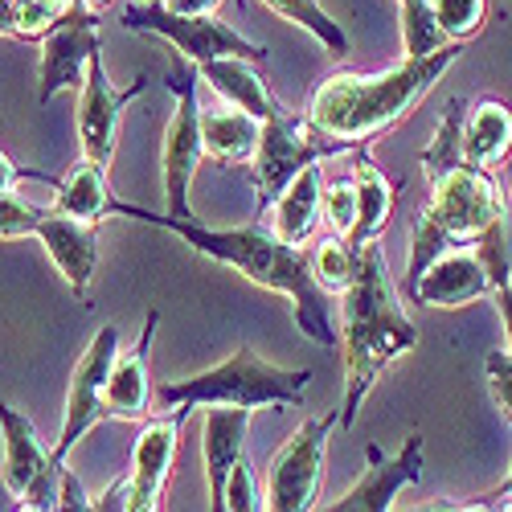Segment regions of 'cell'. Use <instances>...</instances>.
Masks as SVG:
<instances>
[{
    "label": "cell",
    "instance_id": "obj_1",
    "mask_svg": "<svg viewBox=\"0 0 512 512\" xmlns=\"http://www.w3.org/2000/svg\"><path fill=\"white\" fill-rule=\"evenodd\" d=\"M111 218H132V222H148L160 226L168 234L185 238L197 254L205 259L234 267L238 275H246L250 283H259L275 295H287L291 316L300 324V332L324 349L340 345V320L332 312V295L316 283L312 275V254L304 246L283 242L271 226H234V230H213L201 226L193 218H173V213H156L144 205H127L119 197H111Z\"/></svg>",
    "mask_w": 512,
    "mask_h": 512
},
{
    "label": "cell",
    "instance_id": "obj_2",
    "mask_svg": "<svg viewBox=\"0 0 512 512\" xmlns=\"http://www.w3.org/2000/svg\"><path fill=\"white\" fill-rule=\"evenodd\" d=\"M451 246H476L492 275V287L512 275V201L492 168L455 160L431 173V197L410 230V263L402 275V291H410L418 275Z\"/></svg>",
    "mask_w": 512,
    "mask_h": 512
},
{
    "label": "cell",
    "instance_id": "obj_3",
    "mask_svg": "<svg viewBox=\"0 0 512 512\" xmlns=\"http://www.w3.org/2000/svg\"><path fill=\"white\" fill-rule=\"evenodd\" d=\"M418 345V324L406 316L402 295L390 279L386 254L377 242L357 250L353 283L340 295V353H345V398H340L336 422H357L365 394L394 361H402Z\"/></svg>",
    "mask_w": 512,
    "mask_h": 512
},
{
    "label": "cell",
    "instance_id": "obj_4",
    "mask_svg": "<svg viewBox=\"0 0 512 512\" xmlns=\"http://www.w3.org/2000/svg\"><path fill=\"white\" fill-rule=\"evenodd\" d=\"M463 50H467V41H447L435 54L406 58L377 74L336 70L312 91L308 115L328 136L345 140L349 148L369 144L377 136H386L390 127H398L426 99V91L447 74V66L463 58Z\"/></svg>",
    "mask_w": 512,
    "mask_h": 512
},
{
    "label": "cell",
    "instance_id": "obj_5",
    "mask_svg": "<svg viewBox=\"0 0 512 512\" xmlns=\"http://www.w3.org/2000/svg\"><path fill=\"white\" fill-rule=\"evenodd\" d=\"M312 386L308 369H279L263 361L250 345H238L226 361L209 365L185 381H164L156 386L160 406H189V410H209V406H242V410H287L304 406V394Z\"/></svg>",
    "mask_w": 512,
    "mask_h": 512
},
{
    "label": "cell",
    "instance_id": "obj_6",
    "mask_svg": "<svg viewBox=\"0 0 512 512\" xmlns=\"http://www.w3.org/2000/svg\"><path fill=\"white\" fill-rule=\"evenodd\" d=\"M353 152L345 140L328 136L320 123H312V115H295V111H279L271 119H263V136L254 148V160L242 168V177L254 189V209H271V201L304 173L312 164H324L328 156Z\"/></svg>",
    "mask_w": 512,
    "mask_h": 512
},
{
    "label": "cell",
    "instance_id": "obj_7",
    "mask_svg": "<svg viewBox=\"0 0 512 512\" xmlns=\"http://www.w3.org/2000/svg\"><path fill=\"white\" fill-rule=\"evenodd\" d=\"M119 25L136 33H160L185 62L201 66L213 58H246V62H267V46L242 37L230 21L213 13H173L160 0H127L119 9Z\"/></svg>",
    "mask_w": 512,
    "mask_h": 512
},
{
    "label": "cell",
    "instance_id": "obj_8",
    "mask_svg": "<svg viewBox=\"0 0 512 512\" xmlns=\"http://www.w3.org/2000/svg\"><path fill=\"white\" fill-rule=\"evenodd\" d=\"M164 87L177 95V111L164 127V201L173 218H193L189 209V189L205 160V140H201V103H197V66H185L181 54L168 62Z\"/></svg>",
    "mask_w": 512,
    "mask_h": 512
},
{
    "label": "cell",
    "instance_id": "obj_9",
    "mask_svg": "<svg viewBox=\"0 0 512 512\" xmlns=\"http://www.w3.org/2000/svg\"><path fill=\"white\" fill-rule=\"evenodd\" d=\"M0 439H5V463H0V480L9 496L25 512H50L58 508V467L50 447H41L33 422L0 402Z\"/></svg>",
    "mask_w": 512,
    "mask_h": 512
},
{
    "label": "cell",
    "instance_id": "obj_10",
    "mask_svg": "<svg viewBox=\"0 0 512 512\" xmlns=\"http://www.w3.org/2000/svg\"><path fill=\"white\" fill-rule=\"evenodd\" d=\"M336 414L324 418H308L300 431H295L279 455L271 459L267 472V492H263V508L271 512H308L320 500V480H324V447L332 435Z\"/></svg>",
    "mask_w": 512,
    "mask_h": 512
},
{
    "label": "cell",
    "instance_id": "obj_11",
    "mask_svg": "<svg viewBox=\"0 0 512 512\" xmlns=\"http://www.w3.org/2000/svg\"><path fill=\"white\" fill-rule=\"evenodd\" d=\"M123 349V340H119V328L115 324H103L95 336H91V345L82 349L74 373H70V390H66V418H62V435L58 443L50 447L54 463H66L70 451L78 447V439L95 431L99 422H107L103 414V394H107V377H111V365Z\"/></svg>",
    "mask_w": 512,
    "mask_h": 512
},
{
    "label": "cell",
    "instance_id": "obj_12",
    "mask_svg": "<svg viewBox=\"0 0 512 512\" xmlns=\"http://www.w3.org/2000/svg\"><path fill=\"white\" fill-rule=\"evenodd\" d=\"M144 91H148V74H136L132 87L119 91L107 78L103 50L91 58L87 78H82V87H78V144H82V156L95 160V164H111L115 144H119L123 111L132 107Z\"/></svg>",
    "mask_w": 512,
    "mask_h": 512
},
{
    "label": "cell",
    "instance_id": "obj_13",
    "mask_svg": "<svg viewBox=\"0 0 512 512\" xmlns=\"http://www.w3.org/2000/svg\"><path fill=\"white\" fill-rule=\"evenodd\" d=\"M193 410L189 406H173L168 414L144 418V431L132 447V467H127V512H156L164 508V492H168V476H173V463L181 451V426Z\"/></svg>",
    "mask_w": 512,
    "mask_h": 512
},
{
    "label": "cell",
    "instance_id": "obj_14",
    "mask_svg": "<svg viewBox=\"0 0 512 512\" xmlns=\"http://www.w3.org/2000/svg\"><path fill=\"white\" fill-rule=\"evenodd\" d=\"M37 46H41V62H37V103L50 107L54 95L82 87L91 58L103 50V46H99V13L78 9V13L66 17L50 37H41Z\"/></svg>",
    "mask_w": 512,
    "mask_h": 512
},
{
    "label": "cell",
    "instance_id": "obj_15",
    "mask_svg": "<svg viewBox=\"0 0 512 512\" xmlns=\"http://www.w3.org/2000/svg\"><path fill=\"white\" fill-rule=\"evenodd\" d=\"M426 472V451H422V435H410L394 455H386L377 443H365V472L361 480L345 492V496H336L332 512H386L394 508L398 492L418 484Z\"/></svg>",
    "mask_w": 512,
    "mask_h": 512
},
{
    "label": "cell",
    "instance_id": "obj_16",
    "mask_svg": "<svg viewBox=\"0 0 512 512\" xmlns=\"http://www.w3.org/2000/svg\"><path fill=\"white\" fill-rule=\"evenodd\" d=\"M33 238L46 246L50 263L66 279L74 300L91 304V283L99 275V222H82V218H70V213H58L54 205H46Z\"/></svg>",
    "mask_w": 512,
    "mask_h": 512
},
{
    "label": "cell",
    "instance_id": "obj_17",
    "mask_svg": "<svg viewBox=\"0 0 512 512\" xmlns=\"http://www.w3.org/2000/svg\"><path fill=\"white\" fill-rule=\"evenodd\" d=\"M406 295L426 308H467L492 295V275L476 246H451L418 275V283Z\"/></svg>",
    "mask_w": 512,
    "mask_h": 512
},
{
    "label": "cell",
    "instance_id": "obj_18",
    "mask_svg": "<svg viewBox=\"0 0 512 512\" xmlns=\"http://www.w3.org/2000/svg\"><path fill=\"white\" fill-rule=\"evenodd\" d=\"M156 324H160V312L148 308L144 332L136 336V345L119 349V357L111 365V377H107V394H103V414L107 418H119V422H144V418H152L156 390H152V373H148V353H152Z\"/></svg>",
    "mask_w": 512,
    "mask_h": 512
},
{
    "label": "cell",
    "instance_id": "obj_19",
    "mask_svg": "<svg viewBox=\"0 0 512 512\" xmlns=\"http://www.w3.org/2000/svg\"><path fill=\"white\" fill-rule=\"evenodd\" d=\"M254 410L242 406H209L205 410V439H201V455H205V484H209V508L222 512L226 500V480L234 472V463L246 455V426H250Z\"/></svg>",
    "mask_w": 512,
    "mask_h": 512
},
{
    "label": "cell",
    "instance_id": "obj_20",
    "mask_svg": "<svg viewBox=\"0 0 512 512\" xmlns=\"http://www.w3.org/2000/svg\"><path fill=\"white\" fill-rule=\"evenodd\" d=\"M353 185H357V222H353V234L345 242L353 250H361L365 242H377L381 230H386L394 201H398V185L373 164L365 144L353 148Z\"/></svg>",
    "mask_w": 512,
    "mask_h": 512
},
{
    "label": "cell",
    "instance_id": "obj_21",
    "mask_svg": "<svg viewBox=\"0 0 512 512\" xmlns=\"http://www.w3.org/2000/svg\"><path fill=\"white\" fill-rule=\"evenodd\" d=\"M459 148H463L467 164H480V168H492L496 173V168L508 160V152H512V111L492 95L467 103Z\"/></svg>",
    "mask_w": 512,
    "mask_h": 512
},
{
    "label": "cell",
    "instance_id": "obj_22",
    "mask_svg": "<svg viewBox=\"0 0 512 512\" xmlns=\"http://www.w3.org/2000/svg\"><path fill=\"white\" fill-rule=\"evenodd\" d=\"M197 74H201L226 103L250 111L254 119H271V115L283 111V103H279L275 91L267 87V74L254 70V62H246V58H213V62H201Z\"/></svg>",
    "mask_w": 512,
    "mask_h": 512
},
{
    "label": "cell",
    "instance_id": "obj_23",
    "mask_svg": "<svg viewBox=\"0 0 512 512\" xmlns=\"http://www.w3.org/2000/svg\"><path fill=\"white\" fill-rule=\"evenodd\" d=\"M263 136V119H254L242 107H218L205 111L201 107V140H205V156H213L218 164L230 168H246L254 160V148H259Z\"/></svg>",
    "mask_w": 512,
    "mask_h": 512
},
{
    "label": "cell",
    "instance_id": "obj_24",
    "mask_svg": "<svg viewBox=\"0 0 512 512\" xmlns=\"http://www.w3.org/2000/svg\"><path fill=\"white\" fill-rule=\"evenodd\" d=\"M54 209L70 213L82 222H107L111 218V185H107V164H95L82 156V164H74L66 177H54Z\"/></svg>",
    "mask_w": 512,
    "mask_h": 512
},
{
    "label": "cell",
    "instance_id": "obj_25",
    "mask_svg": "<svg viewBox=\"0 0 512 512\" xmlns=\"http://www.w3.org/2000/svg\"><path fill=\"white\" fill-rule=\"evenodd\" d=\"M320 185H324L320 181V164H312V168H304V173L271 201L275 205L271 230L283 242L300 246V242H308L316 234V226H320Z\"/></svg>",
    "mask_w": 512,
    "mask_h": 512
},
{
    "label": "cell",
    "instance_id": "obj_26",
    "mask_svg": "<svg viewBox=\"0 0 512 512\" xmlns=\"http://www.w3.org/2000/svg\"><path fill=\"white\" fill-rule=\"evenodd\" d=\"M263 5H267L271 13H279L283 21L308 29L332 58H345V54H349V33L320 9V0H263Z\"/></svg>",
    "mask_w": 512,
    "mask_h": 512
},
{
    "label": "cell",
    "instance_id": "obj_27",
    "mask_svg": "<svg viewBox=\"0 0 512 512\" xmlns=\"http://www.w3.org/2000/svg\"><path fill=\"white\" fill-rule=\"evenodd\" d=\"M398 21H402V46L406 58H426L439 46H447V33L439 29V17L431 9V0H394Z\"/></svg>",
    "mask_w": 512,
    "mask_h": 512
},
{
    "label": "cell",
    "instance_id": "obj_28",
    "mask_svg": "<svg viewBox=\"0 0 512 512\" xmlns=\"http://www.w3.org/2000/svg\"><path fill=\"white\" fill-rule=\"evenodd\" d=\"M353 271H357V250L336 238V234H324L312 250V275L316 283L328 291V295H345V287L353 283Z\"/></svg>",
    "mask_w": 512,
    "mask_h": 512
},
{
    "label": "cell",
    "instance_id": "obj_29",
    "mask_svg": "<svg viewBox=\"0 0 512 512\" xmlns=\"http://www.w3.org/2000/svg\"><path fill=\"white\" fill-rule=\"evenodd\" d=\"M320 218L328 222V230L336 238L353 234V222H357V185H353V173L320 185Z\"/></svg>",
    "mask_w": 512,
    "mask_h": 512
},
{
    "label": "cell",
    "instance_id": "obj_30",
    "mask_svg": "<svg viewBox=\"0 0 512 512\" xmlns=\"http://www.w3.org/2000/svg\"><path fill=\"white\" fill-rule=\"evenodd\" d=\"M447 41H472L488 21V0H431Z\"/></svg>",
    "mask_w": 512,
    "mask_h": 512
},
{
    "label": "cell",
    "instance_id": "obj_31",
    "mask_svg": "<svg viewBox=\"0 0 512 512\" xmlns=\"http://www.w3.org/2000/svg\"><path fill=\"white\" fill-rule=\"evenodd\" d=\"M41 213H46V205H29L21 201L17 193H5L0 197V238H25L37 230Z\"/></svg>",
    "mask_w": 512,
    "mask_h": 512
},
{
    "label": "cell",
    "instance_id": "obj_32",
    "mask_svg": "<svg viewBox=\"0 0 512 512\" xmlns=\"http://www.w3.org/2000/svg\"><path fill=\"white\" fill-rule=\"evenodd\" d=\"M250 512V508H263V492L254 484V467L246 463V455L234 463V472L226 480V500H222V512Z\"/></svg>",
    "mask_w": 512,
    "mask_h": 512
},
{
    "label": "cell",
    "instance_id": "obj_33",
    "mask_svg": "<svg viewBox=\"0 0 512 512\" xmlns=\"http://www.w3.org/2000/svg\"><path fill=\"white\" fill-rule=\"evenodd\" d=\"M484 373H488V386H492V402L512 422V349H492L484 357Z\"/></svg>",
    "mask_w": 512,
    "mask_h": 512
},
{
    "label": "cell",
    "instance_id": "obj_34",
    "mask_svg": "<svg viewBox=\"0 0 512 512\" xmlns=\"http://www.w3.org/2000/svg\"><path fill=\"white\" fill-rule=\"evenodd\" d=\"M426 508H459V512H480V508H496V512H508L512 508V463H508V476L500 488L484 492V496H472V500H426Z\"/></svg>",
    "mask_w": 512,
    "mask_h": 512
},
{
    "label": "cell",
    "instance_id": "obj_35",
    "mask_svg": "<svg viewBox=\"0 0 512 512\" xmlns=\"http://www.w3.org/2000/svg\"><path fill=\"white\" fill-rule=\"evenodd\" d=\"M21 181H41V185H54V173H41V168H17L5 152H0V197L17 193Z\"/></svg>",
    "mask_w": 512,
    "mask_h": 512
},
{
    "label": "cell",
    "instance_id": "obj_36",
    "mask_svg": "<svg viewBox=\"0 0 512 512\" xmlns=\"http://www.w3.org/2000/svg\"><path fill=\"white\" fill-rule=\"evenodd\" d=\"M58 508H95V500L87 496V488L78 484L70 463L58 467Z\"/></svg>",
    "mask_w": 512,
    "mask_h": 512
},
{
    "label": "cell",
    "instance_id": "obj_37",
    "mask_svg": "<svg viewBox=\"0 0 512 512\" xmlns=\"http://www.w3.org/2000/svg\"><path fill=\"white\" fill-rule=\"evenodd\" d=\"M492 300H496V308H500L504 336H508V349H512V275H508L500 287H492Z\"/></svg>",
    "mask_w": 512,
    "mask_h": 512
},
{
    "label": "cell",
    "instance_id": "obj_38",
    "mask_svg": "<svg viewBox=\"0 0 512 512\" xmlns=\"http://www.w3.org/2000/svg\"><path fill=\"white\" fill-rule=\"evenodd\" d=\"M160 5L173 9V13H213L222 0H160Z\"/></svg>",
    "mask_w": 512,
    "mask_h": 512
},
{
    "label": "cell",
    "instance_id": "obj_39",
    "mask_svg": "<svg viewBox=\"0 0 512 512\" xmlns=\"http://www.w3.org/2000/svg\"><path fill=\"white\" fill-rule=\"evenodd\" d=\"M0 37L17 41V0H0Z\"/></svg>",
    "mask_w": 512,
    "mask_h": 512
},
{
    "label": "cell",
    "instance_id": "obj_40",
    "mask_svg": "<svg viewBox=\"0 0 512 512\" xmlns=\"http://www.w3.org/2000/svg\"><path fill=\"white\" fill-rule=\"evenodd\" d=\"M41 5H46V13H54L58 21H66V17H74L82 9V0H41Z\"/></svg>",
    "mask_w": 512,
    "mask_h": 512
},
{
    "label": "cell",
    "instance_id": "obj_41",
    "mask_svg": "<svg viewBox=\"0 0 512 512\" xmlns=\"http://www.w3.org/2000/svg\"><path fill=\"white\" fill-rule=\"evenodd\" d=\"M111 5V0H82V9H91V13H103Z\"/></svg>",
    "mask_w": 512,
    "mask_h": 512
}]
</instances>
